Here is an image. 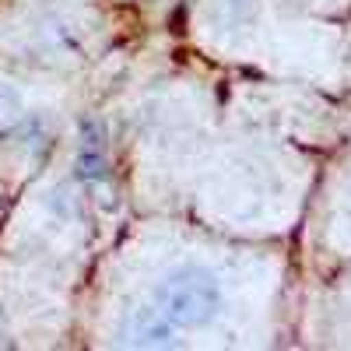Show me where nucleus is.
Wrapping results in <instances>:
<instances>
[{"instance_id":"f257e3e1","label":"nucleus","mask_w":351,"mask_h":351,"mask_svg":"<svg viewBox=\"0 0 351 351\" xmlns=\"http://www.w3.org/2000/svg\"><path fill=\"white\" fill-rule=\"evenodd\" d=\"M221 302V291L215 285L211 274L204 271H183L176 274L162 291H158V302H155V316L169 330H180V327H200L215 316Z\"/></svg>"}]
</instances>
